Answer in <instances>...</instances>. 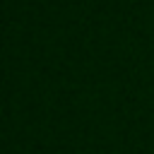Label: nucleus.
Segmentation results:
<instances>
[]
</instances>
